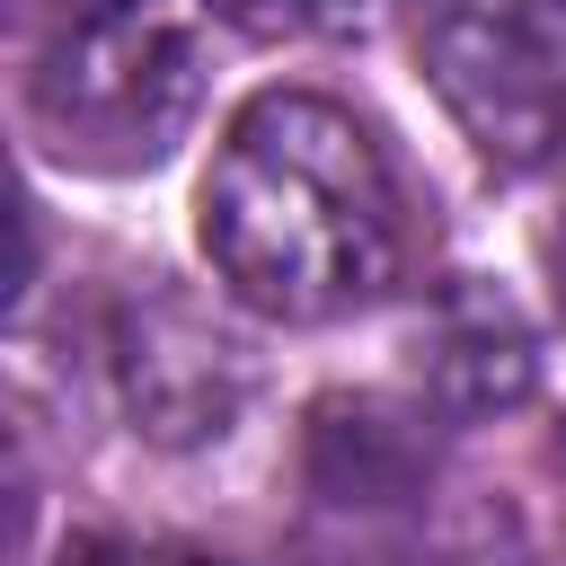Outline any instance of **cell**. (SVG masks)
<instances>
[{
	"label": "cell",
	"mask_w": 566,
	"mask_h": 566,
	"mask_svg": "<svg viewBox=\"0 0 566 566\" xmlns=\"http://www.w3.org/2000/svg\"><path fill=\"white\" fill-rule=\"evenodd\" d=\"M203 256L256 318L318 327L398 283V186L380 142L318 88H265L230 115L203 177Z\"/></svg>",
	"instance_id": "obj_1"
},
{
	"label": "cell",
	"mask_w": 566,
	"mask_h": 566,
	"mask_svg": "<svg viewBox=\"0 0 566 566\" xmlns=\"http://www.w3.org/2000/svg\"><path fill=\"white\" fill-rule=\"evenodd\" d=\"M27 106L62 159L150 168L195 106V44L168 18V0H53Z\"/></svg>",
	"instance_id": "obj_2"
},
{
	"label": "cell",
	"mask_w": 566,
	"mask_h": 566,
	"mask_svg": "<svg viewBox=\"0 0 566 566\" xmlns=\"http://www.w3.org/2000/svg\"><path fill=\"white\" fill-rule=\"evenodd\" d=\"M424 80L486 168L566 150V0H424Z\"/></svg>",
	"instance_id": "obj_3"
},
{
	"label": "cell",
	"mask_w": 566,
	"mask_h": 566,
	"mask_svg": "<svg viewBox=\"0 0 566 566\" xmlns=\"http://www.w3.org/2000/svg\"><path fill=\"white\" fill-rule=\"evenodd\" d=\"M124 398L159 442H212L248 398V354L186 301H150L124 318Z\"/></svg>",
	"instance_id": "obj_4"
},
{
	"label": "cell",
	"mask_w": 566,
	"mask_h": 566,
	"mask_svg": "<svg viewBox=\"0 0 566 566\" xmlns=\"http://www.w3.org/2000/svg\"><path fill=\"white\" fill-rule=\"evenodd\" d=\"M433 380H442L460 407H504V398H522L531 345H522L513 310H504V301H460V310L442 318V336H433Z\"/></svg>",
	"instance_id": "obj_5"
},
{
	"label": "cell",
	"mask_w": 566,
	"mask_h": 566,
	"mask_svg": "<svg viewBox=\"0 0 566 566\" xmlns=\"http://www.w3.org/2000/svg\"><path fill=\"white\" fill-rule=\"evenodd\" d=\"M221 27L256 35V44H310V35H345L371 18V0H212Z\"/></svg>",
	"instance_id": "obj_6"
},
{
	"label": "cell",
	"mask_w": 566,
	"mask_h": 566,
	"mask_svg": "<svg viewBox=\"0 0 566 566\" xmlns=\"http://www.w3.org/2000/svg\"><path fill=\"white\" fill-rule=\"evenodd\" d=\"M62 566H195V557H150V548H115V539H88V548H71Z\"/></svg>",
	"instance_id": "obj_7"
},
{
	"label": "cell",
	"mask_w": 566,
	"mask_h": 566,
	"mask_svg": "<svg viewBox=\"0 0 566 566\" xmlns=\"http://www.w3.org/2000/svg\"><path fill=\"white\" fill-rule=\"evenodd\" d=\"M557 292H566V230H557Z\"/></svg>",
	"instance_id": "obj_8"
}]
</instances>
